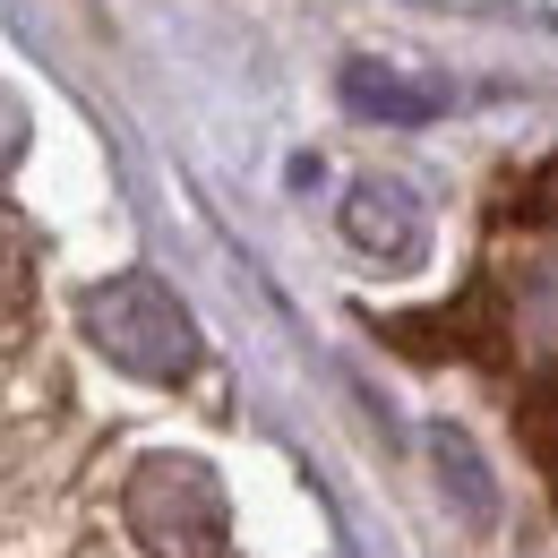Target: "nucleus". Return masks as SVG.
<instances>
[{
  "label": "nucleus",
  "instance_id": "f257e3e1",
  "mask_svg": "<svg viewBox=\"0 0 558 558\" xmlns=\"http://www.w3.org/2000/svg\"><path fill=\"white\" fill-rule=\"evenodd\" d=\"M77 318H86V344L104 352L112 369L146 378V387H181V378L198 369V318L181 310L172 283L146 276V267L95 283V292L77 301Z\"/></svg>",
  "mask_w": 558,
  "mask_h": 558
},
{
  "label": "nucleus",
  "instance_id": "f03ea898",
  "mask_svg": "<svg viewBox=\"0 0 558 558\" xmlns=\"http://www.w3.org/2000/svg\"><path fill=\"white\" fill-rule=\"evenodd\" d=\"M121 515L146 558H223L232 550V498L198 456H146L121 482Z\"/></svg>",
  "mask_w": 558,
  "mask_h": 558
},
{
  "label": "nucleus",
  "instance_id": "7ed1b4c3",
  "mask_svg": "<svg viewBox=\"0 0 558 558\" xmlns=\"http://www.w3.org/2000/svg\"><path fill=\"white\" fill-rule=\"evenodd\" d=\"M336 223H344L352 250H361V258H378V267H413L421 250H429V207H421L413 181H396V172L352 181Z\"/></svg>",
  "mask_w": 558,
  "mask_h": 558
},
{
  "label": "nucleus",
  "instance_id": "20e7f679",
  "mask_svg": "<svg viewBox=\"0 0 558 558\" xmlns=\"http://www.w3.org/2000/svg\"><path fill=\"white\" fill-rule=\"evenodd\" d=\"M344 104L361 112V121H438L447 112V86L438 77H404L387 70V61H344Z\"/></svg>",
  "mask_w": 558,
  "mask_h": 558
},
{
  "label": "nucleus",
  "instance_id": "39448f33",
  "mask_svg": "<svg viewBox=\"0 0 558 558\" xmlns=\"http://www.w3.org/2000/svg\"><path fill=\"white\" fill-rule=\"evenodd\" d=\"M26 310H35V232L26 215L0 207V344L26 336Z\"/></svg>",
  "mask_w": 558,
  "mask_h": 558
},
{
  "label": "nucleus",
  "instance_id": "423d86ee",
  "mask_svg": "<svg viewBox=\"0 0 558 558\" xmlns=\"http://www.w3.org/2000/svg\"><path fill=\"white\" fill-rule=\"evenodd\" d=\"M429 456H438V482H447V489H464V515H482V524H489V515H498V489H489L482 456H473V438L438 421V429H429Z\"/></svg>",
  "mask_w": 558,
  "mask_h": 558
},
{
  "label": "nucleus",
  "instance_id": "0eeeda50",
  "mask_svg": "<svg viewBox=\"0 0 558 558\" xmlns=\"http://www.w3.org/2000/svg\"><path fill=\"white\" fill-rule=\"evenodd\" d=\"M515 421H524V438L542 447V473L558 482V378H542V387L515 404Z\"/></svg>",
  "mask_w": 558,
  "mask_h": 558
}]
</instances>
